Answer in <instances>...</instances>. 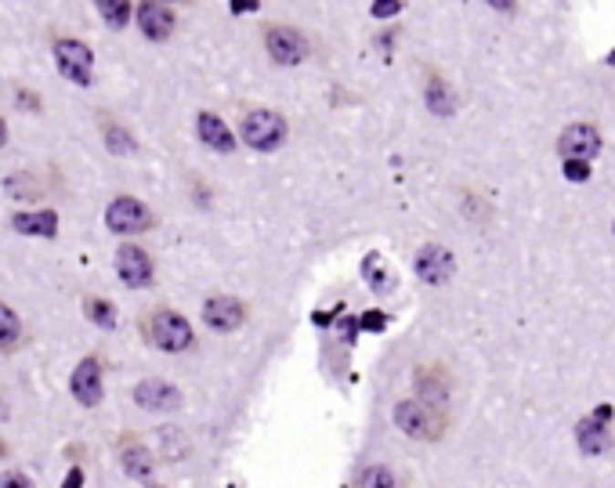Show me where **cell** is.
Instances as JSON below:
<instances>
[{"instance_id": "obj_29", "label": "cell", "mask_w": 615, "mask_h": 488, "mask_svg": "<svg viewBox=\"0 0 615 488\" xmlns=\"http://www.w3.org/2000/svg\"><path fill=\"white\" fill-rule=\"evenodd\" d=\"M402 11V0H373L370 4V15L373 18H395Z\"/></svg>"}, {"instance_id": "obj_32", "label": "cell", "mask_w": 615, "mask_h": 488, "mask_svg": "<svg viewBox=\"0 0 615 488\" xmlns=\"http://www.w3.org/2000/svg\"><path fill=\"white\" fill-rule=\"evenodd\" d=\"M0 488H33V482H29V474H22V471H4V474H0Z\"/></svg>"}, {"instance_id": "obj_30", "label": "cell", "mask_w": 615, "mask_h": 488, "mask_svg": "<svg viewBox=\"0 0 615 488\" xmlns=\"http://www.w3.org/2000/svg\"><path fill=\"white\" fill-rule=\"evenodd\" d=\"M565 178L568 182H587L590 178V163L587 160H565Z\"/></svg>"}, {"instance_id": "obj_33", "label": "cell", "mask_w": 615, "mask_h": 488, "mask_svg": "<svg viewBox=\"0 0 615 488\" xmlns=\"http://www.w3.org/2000/svg\"><path fill=\"white\" fill-rule=\"evenodd\" d=\"M84 482H88L84 467H69V474H66V482H62V488H84Z\"/></svg>"}, {"instance_id": "obj_15", "label": "cell", "mask_w": 615, "mask_h": 488, "mask_svg": "<svg viewBox=\"0 0 615 488\" xmlns=\"http://www.w3.org/2000/svg\"><path fill=\"white\" fill-rule=\"evenodd\" d=\"M196 134H200V141H203L206 149H214V152H221V156H228V152H235V134L228 130V123L217 116V112H200L196 116Z\"/></svg>"}, {"instance_id": "obj_17", "label": "cell", "mask_w": 615, "mask_h": 488, "mask_svg": "<svg viewBox=\"0 0 615 488\" xmlns=\"http://www.w3.org/2000/svg\"><path fill=\"white\" fill-rule=\"evenodd\" d=\"M99 130H102L105 149H109L112 156H134V152H138V141H134V134H130L123 123H116L109 112H99Z\"/></svg>"}, {"instance_id": "obj_26", "label": "cell", "mask_w": 615, "mask_h": 488, "mask_svg": "<svg viewBox=\"0 0 615 488\" xmlns=\"http://www.w3.org/2000/svg\"><path fill=\"white\" fill-rule=\"evenodd\" d=\"M84 311H88V318H91L99 329H116V311H112L109 300H102V296H84Z\"/></svg>"}, {"instance_id": "obj_4", "label": "cell", "mask_w": 615, "mask_h": 488, "mask_svg": "<svg viewBox=\"0 0 615 488\" xmlns=\"http://www.w3.org/2000/svg\"><path fill=\"white\" fill-rule=\"evenodd\" d=\"M395 423L402 434H410L416 441H438L445 431V416L431 405H423L420 398H406L395 405Z\"/></svg>"}, {"instance_id": "obj_14", "label": "cell", "mask_w": 615, "mask_h": 488, "mask_svg": "<svg viewBox=\"0 0 615 488\" xmlns=\"http://www.w3.org/2000/svg\"><path fill=\"white\" fill-rule=\"evenodd\" d=\"M11 228L18 235H36V239H55L58 235V210H15Z\"/></svg>"}, {"instance_id": "obj_37", "label": "cell", "mask_w": 615, "mask_h": 488, "mask_svg": "<svg viewBox=\"0 0 615 488\" xmlns=\"http://www.w3.org/2000/svg\"><path fill=\"white\" fill-rule=\"evenodd\" d=\"M489 7H496V11H511L514 7V0H485Z\"/></svg>"}, {"instance_id": "obj_6", "label": "cell", "mask_w": 615, "mask_h": 488, "mask_svg": "<svg viewBox=\"0 0 615 488\" xmlns=\"http://www.w3.org/2000/svg\"><path fill=\"white\" fill-rule=\"evenodd\" d=\"M265 47H268V55H272L276 66H301L311 55L305 33L294 29V26H283V22L265 26Z\"/></svg>"}, {"instance_id": "obj_40", "label": "cell", "mask_w": 615, "mask_h": 488, "mask_svg": "<svg viewBox=\"0 0 615 488\" xmlns=\"http://www.w3.org/2000/svg\"><path fill=\"white\" fill-rule=\"evenodd\" d=\"M4 456H7V445H4V441H0V460H4Z\"/></svg>"}, {"instance_id": "obj_21", "label": "cell", "mask_w": 615, "mask_h": 488, "mask_svg": "<svg viewBox=\"0 0 615 488\" xmlns=\"http://www.w3.org/2000/svg\"><path fill=\"white\" fill-rule=\"evenodd\" d=\"M423 101H427V109L434 112V116H453V109H456V98L449 91V84L445 80H427V88H423Z\"/></svg>"}, {"instance_id": "obj_7", "label": "cell", "mask_w": 615, "mask_h": 488, "mask_svg": "<svg viewBox=\"0 0 615 488\" xmlns=\"http://www.w3.org/2000/svg\"><path fill=\"white\" fill-rule=\"evenodd\" d=\"M69 390H73V398H77L80 405H88V409L102 405L105 369H102V358H99V355H88V358L77 362V369H73V377H69Z\"/></svg>"}, {"instance_id": "obj_18", "label": "cell", "mask_w": 615, "mask_h": 488, "mask_svg": "<svg viewBox=\"0 0 615 488\" xmlns=\"http://www.w3.org/2000/svg\"><path fill=\"white\" fill-rule=\"evenodd\" d=\"M416 398L423 401V405H431V409H445V401H449V384H445V377H438L434 369H416Z\"/></svg>"}, {"instance_id": "obj_19", "label": "cell", "mask_w": 615, "mask_h": 488, "mask_svg": "<svg viewBox=\"0 0 615 488\" xmlns=\"http://www.w3.org/2000/svg\"><path fill=\"white\" fill-rule=\"evenodd\" d=\"M576 434H579V449L590 452V456H598V452H605L612 445V434H609V427L601 420H583Z\"/></svg>"}, {"instance_id": "obj_9", "label": "cell", "mask_w": 615, "mask_h": 488, "mask_svg": "<svg viewBox=\"0 0 615 488\" xmlns=\"http://www.w3.org/2000/svg\"><path fill=\"white\" fill-rule=\"evenodd\" d=\"M134 22H138V29H141V36L145 40H152V44H163V40H171L174 36V11L163 4V0H138L134 4Z\"/></svg>"}, {"instance_id": "obj_22", "label": "cell", "mask_w": 615, "mask_h": 488, "mask_svg": "<svg viewBox=\"0 0 615 488\" xmlns=\"http://www.w3.org/2000/svg\"><path fill=\"white\" fill-rule=\"evenodd\" d=\"M99 15L109 29H123L130 18H134V4L130 0H95Z\"/></svg>"}, {"instance_id": "obj_24", "label": "cell", "mask_w": 615, "mask_h": 488, "mask_svg": "<svg viewBox=\"0 0 615 488\" xmlns=\"http://www.w3.org/2000/svg\"><path fill=\"white\" fill-rule=\"evenodd\" d=\"M160 452H163V460L178 463L189 456V438L178 427H160Z\"/></svg>"}, {"instance_id": "obj_23", "label": "cell", "mask_w": 615, "mask_h": 488, "mask_svg": "<svg viewBox=\"0 0 615 488\" xmlns=\"http://www.w3.org/2000/svg\"><path fill=\"white\" fill-rule=\"evenodd\" d=\"M18 340H22V318L15 315V307L0 300V351H15Z\"/></svg>"}, {"instance_id": "obj_31", "label": "cell", "mask_w": 615, "mask_h": 488, "mask_svg": "<svg viewBox=\"0 0 615 488\" xmlns=\"http://www.w3.org/2000/svg\"><path fill=\"white\" fill-rule=\"evenodd\" d=\"M337 329H340V344H351V340H355V333H359V318L340 315V318H337Z\"/></svg>"}, {"instance_id": "obj_5", "label": "cell", "mask_w": 615, "mask_h": 488, "mask_svg": "<svg viewBox=\"0 0 615 488\" xmlns=\"http://www.w3.org/2000/svg\"><path fill=\"white\" fill-rule=\"evenodd\" d=\"M152 224H156V213L138 195H116L105 206V228L116 235H141V232H152Z\"/></svg>"}, {"instance_id": "obj_11", "label": "cell", "mask_w": 615, "mask_h": 488, "mask_svg": "<svg viewBox=\"0 0 615 488\" xmlns=\"http://www.w3.org/2000/svg\"><path fill=\"white\" fill-rule=\"evenodd\" d=\"M453 272H456V261H453V254L445 246H438V243L420 246V254H416V275L427 286H445L453 279Z\"/></svg>"}, {"instance_id": "obj_35", "label": "cell", "mask_w": 615, "mask_h": 488, "mask_svg": "<svg viewBox=\"0 0 615 488\" xmlns=\"http://www.w3.org/2000/svg\"><path fill=\"white\" fill-rule=\"evenodd\" d=\"M340 311V307H337ZM337 311H315V326H333V315Z\"/></svg>"}, {"instance_id": "obj_1", "label": "cell", "mask_w": 615, "mask_h": 488, "mask_svg": "<svg viewBox=\"0 0 615 488\" xmlns=\"http://www.w3.org/2000/svg\"><path fill=\"white\" fill-rule=\"evenodd\" d=\"M141 333H145V340L156 351H167V355H185L196 344V333H193L189 318L182 311H174V307H152V311H145Z\"/></svg>"}, {"instance_id": "obj_2", "label": "cell", "mask_w": 615, "mask_h": 488, "mask_svg": "<svg viewBox=\"0 0 615 488\" xmlns=\"http://www.w3.org/2000/svg\"><path fill=\"white\" fill-rule=\"evenodd\" d=\"M287 134H290V123L276 109H250L239 123V138L254 152H276L287 141Z\"/></svg>"}, {"instance_id": "obj_8", "label": "cell", "mask_w": 615, "mask_h": 488, "mask_svg": "<svg viewBox=\"0 0 615 488\" xmlns=\"http://www.w3.org/2000/svg\"><path fill=\"white\" fill-rule=\"evenodd\" d=\"M116 275H120V283L127 290H145L152 283V275H156V265H152V257L141 246L123 243L116 250Z\"/></svg>"}, {"instance_id": "obj_39", "label": "cell", "mask_w": 615, "mask_h": 488, "mask_svg": "<svg viewBox=\"0 0 615 488\" xmlns=\"http://www.w3.org/2000/svg\"><path fill=\"white\" fill-rule=\"evenodd\" d=\"M4 420H7V401L0 398V423H4Z\"/></svg>"}, {"instance_id": "obj_41", "label": "cell", "mask_w": 615, "mask_h": 488, "mask_svg": "<svg viewBox=\"0 0 615 488\" xmlns=\"http://www.w3.org/2000/svg\"><path fill=\"white\" fill-rule=\"evenodd\" d=\"M163 4H174V0H163ZM182 4H189V0H182Z\"/></svg>"}, {"instance_id": "obj_3", "label": "cell", "mask_w": 615, "mask_h": 488, "mask_svg": "<svg viewBox=\"0 0 615 488\" xmlns=\"http://www.w3.org/2000/svg\"><path fill=\"white\" fill-rule=\"evenodd\" d=\"M51 55H55V69H58L69 84H77V88H91V84H95V51H91L84 40H77V36H58L55 47H51Z\"/></svg>"}, {"instance_id": "obj_34", "label": "cell", "mask_w": 615, "mask_h": 488, "mask_svg": "<svg viewBox=\"0 0 615 488\" xmlns=\"http://www.w3.org/2000/svg\"><path fill=\"white\" fill-rule=\"evenodd\" d=\"M261 0H228V11L232 15H246V11H257Z\"/></svg>"}, {"instance_id": "obj_38", "label": "cell", "mask_w": 615, "mask_h": 488, "mask_svg": "<svg viewBox=\"0 0 615 488\" xmlns=\"http://www.w3.org/2000/svg\"><path fill=\"white\" fill-rule=\"evenodd\" d=\"M7 145V123H4V116H0V149Z\"/></svg>"}, {"instance_id": "obj_13", "label": "cell", "mask_w": 615, "mask_h": 488, "mask_svg": "<svg viewBox=\"0 0 615 488\" xmlns=\"http://www.w3.org/2000/svg\"><path fill=\"white\" fill-rule=\"evenodd\" d=\"M120 467H123V474L130 482H141V485H149L152 474H156V460H152L149 445H141L138 438H123L120 441Z\"/></svg>"}, {"instance_id": "obj_25", "label": "cell", "mask_w": 615, "mask_h": 488, "mask_svg": "<svg viewBox=\"0 0 615 488\" xmlns=\"http://www.w3.org/2000/svg\"><path fill=\"white\" fill-rule=\"evenodd\" d=\"M359 488H402V482H399V474H395L391 467L373 463V467H366V471H362Z\"/></svg>"}, {"instance_id": "obj_36", "label": "cell", "mask_w": 615, "mask_h": 488, "mask_svg": "<svg viewBox=\"0 0 615 488\" xmlns=\"http://www.w3.org/2000/svg\"><path fill=\"white\" fill-rule=\"evenodd\" d=\"M18 101H22V105H33V109H40V98L29 95V91H18Z\"/></svg>"}, {"instance_id": "obj_27", "label": "cell", "mask_w": 615, "mask_h": 488, "mask_svg": "<svg viewBox=\"0 0 615 488\" xmlns=\"http://www.w3.org/2000/svg\"><path fill=\"white\" fill-rule=\"evenodd\" d=\"M4 192L11 195V199H36L40 189H36V182H33V174H26V171H18V174H11L7 182H4Z\"/></svg>"}, {"instance_id": "obj_20", "label": "cell", "mask_w": 615, "mask_h": 488, "mask_svg": "<svg viewBox=\"0 0 615 488\" xmlns=\"http://www.w3.org/2000/svg\"><path fill=\"white\" fill-rule=\"evenodd\" d=\"M362 275H366L370 290H377V293L395 290V275L388 272V265H384V257H380V254H366V261H362Z\"/></svg>"}, {"instance_id": "obj_16", "label": "cell", "mask_w": 615, "mask_h": 488, "mask_svg": "<svg viewBox=\"0 0 615 488\" xmlns=\"http://www.w3.org/2000/svg\"><path fill=\"white\" fill-rule=\"evenodd\" d=\"M558 149H561V156H565V160H587V163H590V156L601 149V138H598V130H594V127H587V123H572V127L561 134Z\"/></svg>"}, {"instance_id": "obj_10", "label": "cell", "mask_w": 615, "mask_h": 488, "mask_svg": "<svg viewBox=\"0 0 615 488\" xmlns=\"http://www.w3.org/2000/svg\"><path fill=\"white\" fill-rule=\"evenodd\" d=\"M203 322L214 333H235L246 326V304L235 296H206Z\"/></svg>"}, {"instance_id": "obj_12", "label": "cell", "mask_w": 615, "mask_h": 488, "mask_svg": "<svg viewBox=\"0 0 615 488\" xmlns=\"http://www.w3.org/2000/svg\"><path fill=\"white\" fill-rule=\"evenodd\" d=\"M134 405L145 412H174V409H182V390L160 377H149V380L134 384Z\"/></svg>"}, {"instance_id": "obj_28", "label": "cell", "mask_w": 615, "mask_h": 488, "mask_svg": "<svg viewBox=\"0 0 615 488\" xmlns=\"http://www.w3.org/2000/svg\"><path fill=\"white\" fill-rule=\"evenodd\" d=\"M359 329H366V333H384V329H388V315L377 311V307H373V311H362V315H359Z\"/></svg>"}]
</instances>
